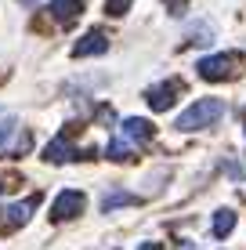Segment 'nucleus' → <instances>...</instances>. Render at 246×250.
Returning a JSON list of instances; mask_svg holds the SVG:
<instances>
[{
    "label": "nucleus",
    "mask_w": 246,
    "mask_h": 250,
    "mask_svg": "<svg viewBox=\"0 0 246 250\" xmlns=\"http://www.w3.org/2000/svg\"><path fill=\"white\" fill-rule=\"evenodd\" d=\"M221 113H225L221 98H199V102H192V105L174 120V127H177V131H203V127L217 124Z\"/></svg>",
    "instance_id": "f257e3e1"
},
{
    "label": "nucleus",
    "mask_w": 246,
    "mask_h": 250,
    "mask_svg": "<svg viewBox=\"0 0 246 250\" xmlns=\"http://www.w3.org/2000/svg\"><path fill=\"white\" fill-rule=\"evenodd\" d=\"M232 69H235V55H232V51H225V55H203L196 62V73L203 76V80H210V83L228 80Z\"/></svg>",
    "instance_id": "f03ea898"
},
{
    "label": "nucleus",
    "mask_w": 246,
    "mask_h": 250,
    "mask_svg": "<svg viewBox=\"0 0 246 250\" xmlns=\"http://www.w3.org/2000/svg\"><path fill=\"white\" fill-rule=\"evenodd\" d=\"M80 210H83V192L80 188H62V192L55 196V203H51V221L62 225V221L76 218Z\"/></svg>",
    "instance_id": "7ed1b4c3"
},
{
    "label": "nucleus",
    "mask_w": 246,
    "mask_h": 250,
    "mask_svg": "<svg viewBox=\"0 0 246 250\" xmlns=\"http://www.w3.org/2000/svg\"><path fill=\"white\" fill-rule=\"evenodd\" d=\"M181 87H185L181 80H163V83H156V87H149V91H145L149 109H152V113H167V109H174Z\"/></svg>",
    "instance_id": "20e7f679"
},
{
    "label": "nucleus",
    "mask_w": 246,
    "mask_h": 250,
    "mask_svg": "<svg viewBox=\"0 0 246 250\" xmlns=\"http://www.w3.org/2000/svg\"><path fill=\"white\" fill-rule=\"evenodd\" d=\"M105 51H109V37H105L101 29L83 33V37L73 44V55H76V58H95V55H105Z\"/></svg>",
    "instance_id": "39448f33"
},
{
    "label": "nucleus",
    "mask_w": 246,
    "mask_h": 250,
    "mask_svg": "<svg viewBox=\"0 0 246 250\" xmlns=\"http://www.w3.org/2000/svg\"><path fill=\"white\" fill-rule=\"evenodd\" d=\"M37 203H40V196H29V200H19V203H11V207L4 210V218H7V229H22L25 221L33 218Z\"/></svg>",
    "instance_id": "423d86ee"
},
{
    "label": "nucleus",
    "mask_w": 246,
    "mask_h": 250,
    "mask_svg": "<svg viewBox=\"0 0 246 250\" xmlns=\"http://www.w3.org/2000/svg\"><path fill=\"white\" fill-rule=\"evenodd\" d=\"M76 156H80V152L73 149V142H69L65 134H58L55 142L44 149V160H47V163H69V160H76Z\"/></svg>",
    "instance_id": "0eeeda50"
},
{
    "label": "nucleus",
    "mask_w": 246,
    "mask_h": 250,
    "mask_svg": "<svg viewBox=\"0 0 246 250\" xmlns=\"http://www.w3.org/2000/svg\"><path fill=\"white\" fill-rule=\"evenodd\" d=\"M152 134H156L152 120H141V116H127L123 120V138L127 142H149Z\"/></svg>",
    "instance_id": "6e6552de"
},
{
    "label": "nucleus",
    "mask_w": 246,
    "mask_h": 250,
    "mask_svg": "<svg viewBox=\"0 0 246 250\" xmlns=\"http://www.w3.org/2000/svg\"><path fill=\"white\" fill-rule=\"evenodd\" d=\"M83 11V0H51V19L55 22H73L76 15Z\"/></svg>",
    "instance_id": "1a4fd4ad"
},
{
    "label": "nucleus",
    "mask_w": 246,
    "mask_h": 250,
    "mask_svg": "<svg viewBox=\"0 0 246 250\" xmlns=\"http://www.w3.org/2000/svg\"><path fill=\"white\" fill-rule=\"evenodd\" d=\"M232 229H235V210H228V207L214 210V236L225 239V236H232Z\"/></svg>",
    "instance_id": "9d476101"
},
{
    "label": "nucleus",
    "mask_w": 246,
    "mask_h": 250,
    "mask_svg": "<svg viewBox=\"0 0 246 250\" xmlns=\"http://www.w3.org/2000/svg\"><path fill=\"white\" fill-rule=\"evenodd\" d=\"M131 203H138L134 200L131 192H120V188H116V192H105V200H101V210H116V207H131Z\"/></svg>",
    "instance_id": "9b49d317"
},
{
    "label": "nucleus",
    "mask_w": 246,
    "mask_h": 250,
    "mask_svg": "<svg viewBox=\"0 0 246 250\" xmlns=\"http://www.w3.org/2000/svg\"><path fill=\"white\" fill-rule=\"evenodd\" d=\"M105 152H109V160H116V163H120V160H131V156H134V149H131V142H127V138H113Z\"/></svg>",
    "instance_id": "f8f14e48"
},
{
    "label": "nucleus",
    "mask_w": 246,
    "mask_h": 250,
    "mask_svg": "<svg viewBox=\"0 0 246 250\" xmlns=\"http://www.w3.org/2000/svg\"><path fill=\"white\" fill-rule=\"evenodd\" d=\"M134 0H105V15H113V19H120V15L131 11Z\"/></svg>",
    "instance_id": "ddd939ff"
},
{
    "label": "nucleus",
    "mask_w": 246,
    "mask_h": 250,
    "mask_svg": "<svg viewBox=\"0 0 246 250\" xmlns=\"http://www.w3.org/2000/svg\"><path fill=\"white\" fill-rule=\"evenodd\" d=\"M15 127H19V120H15V116H4V120H0V149H4V142L15 134Z\"/></svg>",
    "instance_id": "4468645a"
},
{
    "label": "nucleus",
    "mask_w": 246,
    "mask_h": 250,
    "mask_svg": "<svg viewBox=\"0 0 246 250\" xmlns=\"http://www.w3.org/2000/svg\"><path fill=\"white\" fill-rule=\"evenodd\" d=\"M138 250H163V243H141Z\"/></svg>",
    "instance_id": "2eb2a0df"
},
{
    "label": "nucleus",
    "mask_w": 246,
    "mask_h": 250,
    "mask_svg": "<svg viewBox=\"0 0 246 250\" xmlns=\"http://www.w3.org/2000/svg\"><path fill=\"white\" fill-rule=\"evenodd\" d=\"M0 192H4V182H0Z\"/></svg>",
    "instance_id": "dca6fc26"
}]
</instances>
